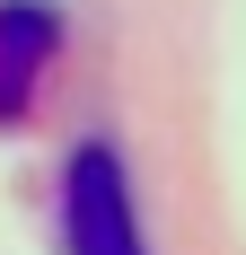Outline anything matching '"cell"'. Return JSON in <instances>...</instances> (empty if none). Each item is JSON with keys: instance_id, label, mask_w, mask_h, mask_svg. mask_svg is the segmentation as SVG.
<instances>
[{"instance_id": "cell-1", "label": "cell", "mask_w": 246, "mask_h": 255, "mask_svg": "<svg viewBox=\"0 0 246 255\" xmlns=\"http://www.w3.org/2000/svg\"><path fill=\"white\" fill-rule=\"evenodd\" d=\"M62 255H149L141 194L115 141H79L62 158Z\"/></svg>"}, {"instance_id": "cell-2", "label": "cell", "mask_w": 246, "mask_h": 255, "mask_svg": "<svg viewBox=\"0 0 246 255\" xmlns=\"http://www.w3.org/2000/svg\"><path fill=\"white\" fill-rule=\"evenodd\" d=\"M62 62V9L44 0H0V132L35 115V88Z\"/></svg>"}]
</instances>
